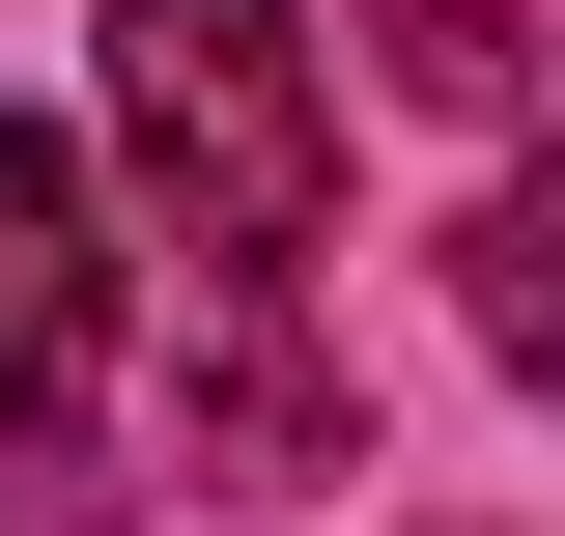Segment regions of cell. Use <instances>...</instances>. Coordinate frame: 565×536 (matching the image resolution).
Wrapping results in <instances>:
<instances>
[{"mask_svg":"<svg viewBox=\"0 0 565 536\" xmlns=\"http://www.w3.org/2000/svg\"><path fill=\"white\" fill-rule=\"evenodd\" d=\"M85 367H114V170L0 114V396H85Z\"/></svg>","mask_w":565,"mask_h":536,"instance_id":"cell-2","label":"cell"},{"mask_svg":"<svg viewBox=\"0 0 565 536\" xmlns=\"http://www.w3.org/2000/svg\"><path fill=\"white\" fill-rule=\"evenodd\" d=\"M199 480H340V367H311V311H282V282L199 339Z\"/></svg>","mask_w":565,"mask_h":536,"instance_id":"cell-3","label":"cell"},{"mask_svg":"<svg viewBox=\"0 0 565 536\" xmlns=\"http://www.w3.org/2000/svg\"><path fill=\"white\" fill-rule=\"evenodd\" d=\"M367 57H396L424 114H537V0H396Z\"/></svg>","mask_w":565,"mask_h":536,"instance_id":"cell-5","label":"cell"},{"mask_svg":"<svg viewBox=\"0 0 565 536\" xmlns=\"http://www.w3.org/2000/svg\"><path fill=\"white\" fill-rule=\"evenodd\" d=\"M114 141H141V199L199 226L226 282H282V255H311V199H340L311 0H114Z\"/></svg>","mask_w":565,"mask_h":536,"instance_id":"cell-1","label":"cell"},{"mask_svg":"<svg viewBox=\"0 0 565 536\" xmlns=\"http://www.w3.org/2000/svg\"><path fill=\"white\" fill-rule=\"evenodd\" d=\"M0 536H141L114 452H85V396H0Z\"/></svg>","mask_w":565,"mask_h":536,"instance_id":"cell-6","label":"cell"},{"mask_svg":"<svg viewBox=\"0 0 565 536\" xmlns=\"http://www.w3.org/2000/svg\"><path fill=\"white\" fill-rule=\"evenodd\" d=\"M452 311H481V367H509V396H565V141H509V170H481Z\"/></svg>","mask_w":565,"mask_h":536,"instance_id":"cell-4","label":"cell"}]
</instances>
